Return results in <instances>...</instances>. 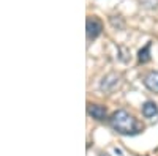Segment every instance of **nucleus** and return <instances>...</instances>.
Returning <instances> with one entry per match:
<instances>
[{"label": "nucleus", "mask_w": 158, "mask_h": 156, "mask_svg": "<svg viewBox=\"0 0 158 156\" xmlns=\"http://www.w3.org/2000/svg\"><path fill=\"white\" fill-rule=\"evenodd\" d=\"M144 85H146L150 92L158 93V71H150L144 77Z\"/></svg>", "instance_id": "39448f33"}, {"label": "nucleus", "mask_w": 158, "mask_h": 156, "mask_svg": "<svg viewBox=\"0 0 158 156\" xmlns=\"http://www.w3.org/2000/svg\"><path fill=\"white\" fill-rule=\"evenodd\" d=\"M142 115L146 117V118H155L158 115V107L156 104L152 102V101H147L142 104Z\"/></svg>", "instance_id": "423d86ee"}, {"label": "nucleus", "mask_w": 158, "mask_h": 156, "mask_svg": "<svg viewBox=\"0 0 158 156\" xmlns=\"http://www.w3.org/2000/svg\"><path fill=\"white\" fill-rule=\"evenodd\" d=\"M87 114L95 120H104L106 118V107L100 106V104H89Z\"/></svg>", "instance_id": "20e7f679"}, {"label": "nucleus", "mask_w": 158, "mask_h": 156, "mask_svg": "<svg viewBox=\"0 0 158 156\" xmlns=\"http://www.w3.org/2000/svg\"><path fill=\"white\" fill-rule=\"evenodd\" d=\"M103 30V24L101 21H98L97 18H89L87 19V24H85V33H87V40L92 41V40H95V38L100 36Z\"/></svg>", "instance_id": "7ed1b4c3"}, {"label": "nucleus", "mask_w": 158, "mask_h": 156, "mask_svg": "<svg viewBox=\"0 0 158 156\" xmlns=\"http://www.w3.org/2000/svg\"><path fill=\"white\" fill-rule=\"evenodd\" d=\"M111 126L114 131H117L118 134H123V136H130V134H135L136 133V120L135 117L131 115L130 112L120 109V110H115L111 115Z\"/></svg>", "instance_id": "f257e3e1"}, {"label": "nucleus", "mask_w": 158, "mask_h": 156, "mask_svg": "<svg viewBox=\"0 0 158 156\" xmlns=\"http://www.w3.org/2000/svg\"><path fill=\"white\" fill-rule=\"evenodd\" d=\"M118 84H120V76L115 73H109L100 81V90L104 93H111L118 87Z\"/></svg>", "instance_id": "f03ea898"}, {"label": "nucleus", "mask_w": 158, "mask_h": 156, "mask_svg": "<svg viewBox=\"0 0 158 156\" xmlns=\"http://www.w3.org/2000/svg\"><path fill=\"white\" fill-rule=\"evenodd\" d=\"M149 50H150V43H147V44H146V47L139 50V54H138V58H139V62H141V63H147V62L150 60Z\"/></svg>", "instance_id": "0eeeda50"}]
</instances>
